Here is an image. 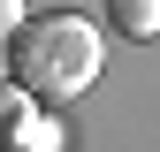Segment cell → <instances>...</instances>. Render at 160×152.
Masks as SVG:
<instances>
[{
    "label": "cell",
    "mask_w": 160,
    "mask_h": 152,
    "mask_svg": "<svg viewBox=\"0 0 160 152\" xmlns=\"http://www.w3.org/2000/svg\"><path fill=\"white\" fill-rule=\"evenodd\" d=\"M8 84L23 99H46V107H69L76 91L99 84V31L84 15H23L8 38Z\"/></svg>",
    "instance_id": "6da1fadb"
},
{
    "label": "cell",
    "mask_w": 160,
    "mask_h": 152,
    "mask_svg": "<svg viewBox=\"0 0 160 152\" xmlns=\"http://www.w3.org/2000/svg\"><path fill=\"white\" fill-rule=\"evenodd\" d=\"M122 38H160V0H107Z\"/></svg>",
    "instance_id": "7a4b0ae2"
},
{
    "label": "cell",
    "mask_w": 160,
    "mask_h": 152,
    "mask_svg": "<svg viewBox=\"0 0 160 152\" xmlns=\"http://www.w3.org/2000/svg\"><path fill=\"white\" fill-rule=\"evenodd\" d=\"M15 137H31V99L8 84V76H0V152H8Z\"/></svg>",
    "instance_id": "3957f363"
},
{
    "label": "cell",
    "mask_w": 160,
    "mask_h": 152,
    "mask_svg": "<svg viewBox=\"0 0 160 152\" xmlns=\"http://www.w3.org/2000/svg\"><path fill=\"white\" fill-rule=\"evenodd\" d=\"M15 23H23V0H0V46L15 38Z\"/></svg>",
    "instance_id": "277c9868"
}]
</instances>
